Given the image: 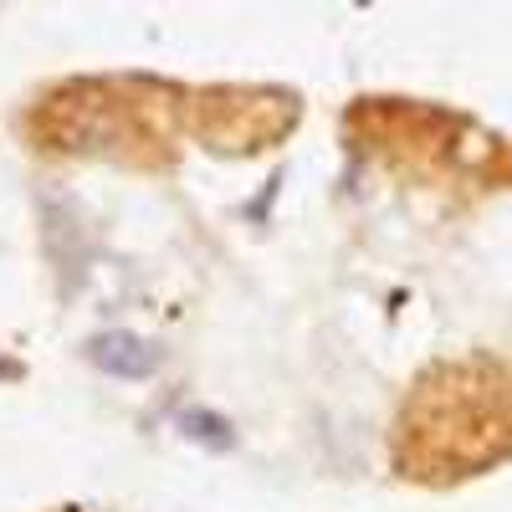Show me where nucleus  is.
<instances>
[{"instance_id":"7ed1b4c3","label":"nucleus","mask_w":512,"mask_h":512,"mask_svg":"<svg viewBox=\"0 0 512 512\" xmlns=\"http://www.w3.org/2000/svg\"><path fill=\"white\" fill-rule=\"evenodd\" d=\"M344 134L364 159L410 185L446 195L512 190V139L461 108L425 98H354Z\"/></svg>"},{"instance_id":"f03ea898","label":"nucleus","mask_w":512,"mask_h":512,"mask_svg":"<svg viewBox=\"0 0 512 512\" xmlns=\"http://www.w3.org/2000/svg\"><path fill=\"white\" fill-rule=\"evenodd\" d=\"M26 139L47 154L169 169L185 139V88L154 77H72L26 108Z\"/></svg>"},{"instance_id":"f257e3e1","label":"nucleus","mask_w":512,"mask_h":512,"mask_svg":"<svg viewBox=\"0 0 512 512\" xmlns=\"http://www.w3.org/2000/svg\"><path fill=\"white\" fill-rule=\"evenodd\" d=\"M512 461V364L436 359L410 379L390 431V466L415 487H461Z\"/></svg>"},{"instance_id":"20e7f679","label":"nucleus","mask_w":512,"mask_h":512,"mask_svg":"<svg viewBox=\"0 0 512 512\" xmlns=\"http://www.w3.org/2000/svg\"><path fill=\"white\" fill-rule=\"evenodd\" d=\"M297 93L287 88H185V139L216 149V154H262L282 144L297 128Z\"/></svg>"}]
</instances>
